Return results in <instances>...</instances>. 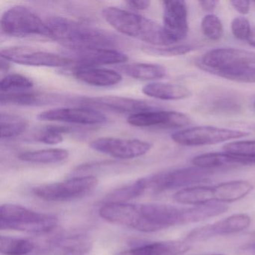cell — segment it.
I'll use <instances>...</instances> for the list:
<instances>
[{
    "mask_svg": "<svg viewBox=\"0 0 255 255\" xmlns=\"http://www.w3.org/2000/svg\"><path fill=\"white\" fill-rule=\"evenodd\" d=\"M100 216L110 223L144 233L155 232L170 227L196 223L194 206L178 207L164 204H104Z\"/></svg>",
    "mask_w": 255,
    "mask_h": 255,
    "instance_id": "obj_1",
    "label": "cell"
},
{
    "mask_svg": "<svg viewBox=\"0 0 255 255\" xmlns=\"http://www.w3.org/2000/svg\"><path fill=\"white\" fill-rule=\"evenodd\" d=\"M53 40L71 52L96 48L115 49L118 40L104 29L79 23L65 17H52L47 21Z\"/></svg>",
    "mask_w": 255,
    "mask_h": 255,
    "instance_id": "obj_2",
    "label": "cell"
},
{
    "mask_svg": "<svg viewBox=\"0 0 255 255\" xmlns=\"http://www.w3.org/2000/svg\"><path fill=\"white\" fill-rule=\"evenodd\" d=\"M102 15L113 29L123 35L141 40L151 46L173 45L162 26L141 14L116 7H107L103 10Z\"/></svg>",
    "mask_w": 255,
    "mask_h": 255,
    "instance_id": "obj_3",
    "label": "cell"
},
{
    "mask_svg": "<svg viewBox=\"0 0 255 255\" xmlns=\"http://www.w3.org/2000/svg\"><path fill=\"white\" fill-rule=\"evenodd\" d=\"M254 185L246 180H233L214 186H195L180 189L173 199L184 205H202L213 203L234 202L249 195Z\"/></svg>",
    "mask_w": 255,
    "mask_h": 255,
    "instance_id": "obj_4",
    "label": "cell"
},
{
    "mask_svg": "<svg viewBox=\"0 0 255 255\" xmlns=\"http://www.w3.org/2000/svg\"><path fill=\"white\" fill-rule=\"evenodd\" d=\"M59 219L54 215L38 213L23 206L5 204L0 208V228L31 234H47L54 230Z\"/></svg>",
    "mask_w": 255,
    "mask_h": 255,
    "instance_id": "obj_5",
    "label": "cell"
},
{
    "mask_svg": "<svg viewBox=\"0 0 255 255\" xmlns=\"http://www.w3.org/2000/svg\"><path fill=\"white\" fill-rule=\"evenodd\" d=\"M1 29L11 37H40L53 40V32L47 22L23 5L11 7L2 14Z\"/></svg>",
    "mask_w": 255,
    "mask_h": 255,
    "instance_id": "obj_6",
    "label": "cell"
},
{
    "mask_svg": "<svg viewBox=\"0 0 255 255\" xmlns=\"http://www.w3.org/2000/svg\"><path fill=\"white\" fill-rule=\"evenodd\" d=\"M213 171L199 167L177 168L144 177L147 192L161 193L177 189H186L205 182Z\"/></svg>",
    "mask_w": 255,
    "mask_h": 255,
    "instance_id": "obj_7",
    "label": "cell"
},
{
    "mask_svg": "<svg viewBox=\"0 0 255 255\" xmlns=\"http://www.w3.org/2000/svg\"><path fill=\"white\" fill-rule=\"evenodd\" d=\"M98 179L88 175L72 177L63 181L41 185L32 192L40 199L51 202H64L80 199L92 193L98 186Z\"/></svg>",
    "mask_w": 255,
    "mask_h": 255,
    "instance_id": "obj_8",
    "label": "cell"
},
{
    "mask_svg": "<svg viewBox=\"0 0 255 255\" xmlns=\"http://www.w3.org/2000/svg\"><path fill=\"white\" fill-rule=\"evenodd\" d=\"M207 72L240 71L255 68V53L235 48H219L207 52L201 59Z\"/></svg>",
    "mask_w": 255,
    "mask_h": 255,
    "instance_id": "obj_9",
    "label": "cell"
},
{
    "mask_svg": "<svg viewBox=\"0 0 255 255\" xmlns=\"http://www.w3.org/2000/svg\"><path fill=\"white\" fill-rule=\"evenodd\" d=\"M249 135V132L239 129L213 126H198L174 132L171 135V139L180 145L196 147L219 144L245 138Z\"/></svg>",
    "mask_w": 255,
    "mask_h": 255,
    "instance_id": "obj_10",
    "label": "cell"
},
{
    "mask_svg": "<svg viewBox=\"0 0 255 255\" xmlns=\"http://www.w3.org/2000/svg\"><path fill=\"white\" fill-rule=\"evenodd\" d=\"M0 56L8 62L26 66L60 68L73 64L72 59L68 56L20 46L5 47L0 52Z\"/></svg>",
    "mask_w": 255,
    "mask_h": 255,
    "instance_id": "obj_11",
    "label": "cell"
},
{
    "mask_svg": "<svg viewBox=\"0 0 255 255\" xmlns=\"http://www.w3.org/2000/svg\"><path fill=\"white\" fill-rule=\"evenodd\" d=\"M89 147L95 151L122 159H134L150 151L151 143L135 138L103 137L95 139Z\"/></svg>",
    "mask_w": 255,
    "mask_h": 255,
    "instance_id": "obj_12",
    "label": "cell"
},
{
    "mask_svg": "<svg viewBox=\"0 0 255 255\" xmlns=\"http://www.w3.org/2000/svg\"><path fill=\"white\" fill-rule=\"evenodd\" d=\"M252 223L249 215L239 213L217 221L211 225L195 228L183 240L189 243L206 241L216 236L229 235L247 229Z\"/></svg>",
    "mask_w": 255,
    "mask_h": 255,
    "instance_id": "obj_13",
    "label": "cell"
},
{
    "mask_svg": "<svg viewBox=\"0 0 255 255\" xmlns=\"http://www.w3.org/2000/svg\"><path fill=\"white\" fill-rule=\"evenodd\" d=\"M164 32L171 44L183 41L189 32L188 9L183 0L163 1Z\"/></svg>",
    "mask_w": 255,
    "mask_h": 255,
    "instance_id": "obj_14",
    "label": "cell"
},
{
    "mask_svg": "<svg viewBox=\"0 0 255 255\" xmlns=\"http://www.w3.org/2000/svg\"><path fill=\"white\" fill-rule=\"evenodd\" d=\"M82 107L93 110H107L119 113H128L129 116L156 110L154 106L147 101L120 96H101L83 98L79 101Z\"/></svg>",
    "mask_w": 255,
    "mask_h": 255,
    "instance_id": "obj_15",
    "label": "cell"
},
{
    "mask_svg": "<svg viewBox=\"0 0 255 255\" xmlns=\"http://www.w3.org/2000/svg\"><path fill=\"white\" fill-rule=\"evenodd\" d=\"M41 121L63 122L74 125L95 126L104 125L107 122V117L101 111L89 107H71L46 110L38 116Z\"/></svg>",
    "mask_w": 255,
    "mask_h": 255,
    "instance_id": "obj_16",
    "label": "cell"
},
{
    "mask_svg": "<svg viewBox=\"0 0 255 255\" xmlns=\"http://www.w3.org/2000/svg\"><path fill=\"white\" fill-rule=\"evenodd\" d=\"M92 249V240L86 234H66L50 239L35 255H87Z\"/></svg>",
    "mask_w": 255,
    "mask_h": 255,
    "instance_id": "obj_17",
    "label": "cell"
},
{
    "mask_svg": "<svg viewBox=\"0 0 255 255\" xmlns=\"http://www.w3.org/2000/svg\"><path fill=\"white\" fill-rule=\"evenodd\" d=\"M128 123L136 128H177L190 125L191 119L178 112L154 110L131 115Z\"/></svg>",
    "mask_w": 255,
    "mask_h": 255,
    "instance_id": "obj_18",
    "label": "cell"
},
{
    "mask_svg": "<svg viewBox=\"0 0 255 255\" xmlns=\"http://www.w3.org/2000/svg\"><path fill=\"white\" fill-rule=\"evenodd\" d=\"M201 107L211 115H236L243 108L241 99L232 91L213 88L201 97Z\"/></svg>",
    "mask_w": 255,
    "mask_h": 255,
    "instance_id": "obj_19",
    "label": "cell"
},
{
    "mask_svg": "<svg viewBox=\"0 0 255 255\" xmlns=\"http://www.w3.org/2000/svg\"><path fill=\"white\" fill-rule=\"evenodd\" d=\"M192 165L204 169L214 171L216 169H230L242 167L254 166L255 159L238 156L228 152L207 153L195 156L192 159Z\"/></svg>",
    "mask_w": 255,
    "mask_h": 255,
    "instance_id": "obj_20",
    "label": "cell"
},
{
    "mask_svg": "<svg viewBox=\"0 0 255 255\" xmlns=\"http://www.w3.org/2000/svg\"><path fill=\"white\" fill-rule=\"evenodd\" d=\"M73 62L77 66L98 67L102 65H119L128 62V56L116 49L96 48L71 52Z\"/></svg>",
    "mask_w": 255,
    "mask_h": 255,
    "instance_id": "obj_21",
    "label": "cell"
},
{
    "mask_svg": "<svg viewBox=\"0 0 255 255\" xmlns=\"http://www.w3.org/2000/svg\"><path fill=\"white\" fill-rule=\"evenodd\" d=\"M192 246L185 240H168L146 243L114 255H180L186 253Z\"/></svg>",
    "mask_w": 255,
    "mask_h": 255,
    "instance_id": "obj_22",
    "label": "cell"
},
{
    "mask_svg": "<svg viewBox=\"0 0 255 255\" xmlns=\"http://www.w3.org/2000/svg\"><path fill=\"white\" fill-rule=\"evenodd\" d=\"M73 76L86 84L97 87H109L120 83L122 77L117 71L93 66H76Z\"/></svg>",
    "mask_w": 255,
    "mask_h": 255,
    "instance_id": "obj_23",
    "label": "cell"
},
{
    "mask_svg": "<svg viewBox=\"0 0 255 255\" xmlns=\"http://www.w3.org/2000/svg\"><path fill=\"white\" fill-rule=\"evenodd\" d=\"M59 96L41 92H26L17 93H1V105L21 106V107H34V106L47 105L59 101Z\"/></svg>",
    "mask_w": 255,
    "mask_h": 255,
    "instance_id": "obj_24",
    "label": "cell"
},
{
    "mask_svg": "<svg viewBox=\"0 0 255 255\" xmlns=\"http://www.w3.org/2000/svg\"><path fill=\"white\" fill-rule=\"evenodd\" d=\"M142 92L150 98L162 101H180L192 96L186 86L166 83H151L142 88Z\"/></svg>",
    "mask_w": 255,
    "mask_h": 255,
    "instance_id": "obj_25",
    "label": "cell"
},
{
    "mask_svg": "<svg viewBox=\"0 0 255 255\" xmlns=\"http://www.w3.org/2000/svg\"><path fill=\"white\" fill-rule=\"evenodd\" d=\"M121 70L127 75L143 81L157 80L166 75V70L157 64L132 63L122 67Z\"/></svg>",
    "mask_w": 255,
    "mask_h": 255,
    "instance_id": "obj_26",
    "label": "cell"
},
{
    "mask_svg": "<svg viewBox=\"0 0 255 255\" xmlns=\"http://www.w3.org/2000/svg\"><path fill=\"white\" fill-rule=\"evenodd\" d=\"M145 192H147V187L144 177H141L132 183L112 191L106 196L104 202L105 204L127 203V201L144 195Z\"/></svg>",
    "mask_w": 255,
    "mask_h": 255,
    "instance_id": "obj_27",
    "label": "cell"
},
{
    "mask_svg": "<svg viewBox=\"0 0 255 255\" xmlns=\"http://www.w3.org/2000/svg\"><path fill=\"white\" fill-rule=\"evenodd\" d=\"M69 152L65 149L50 148L23 152L19 159L23 162L37 164L59 163L68 159Z\"/></svg>",
    "mask_w": 255,
    "mask_h": 255,
    "instance_id": "obj_28",
    "label": "cell"
},
{
    "mask_svg": "<svg viewBox=\"0 0 255 255\" xmlns=\"http://www.w3.org/2000/svg\"><path fill=\"white\" fill-rule=\"evenodd\" d=\"M35 244L26 239L1 236L0 252L5 255H27L35 251Z\"/></svg>",
    "mask_w": 255,
    "mask_h": 255,
    "instance_id": "obj_29",
    "label": "cell"
},
{
    "mask_svg": "<svg viewBox=\"0 0 255 255\" xmlns=\"http://www.w3.org/2000/svg\"><path fill=\"white\" fill-rule=\"evenodd\" d=\"M1 138H14L21 135L28 128V122L20 116L2 113L0 117Z\"/></svg>",
    "mask_w": 255,
    "mask_h": 255,
    "instance_id": "obj_30",
    "label": "cell"
},
{
    "mask_svg": "<svg viewBox=\"0 0 255 255\" xmlns=\"http://www.w3.org/2000/svg\"><path fill=\"white\" fill-rule=\"evenodd\" d=\"M32 80L18 74H11L0 81L1 93H17L30 91L33 88Z\"/></svg>",
    "mask_w": 255,
    "mask_h": 255,
    "instance_id": "obj_31",
    "label": "cell"
},
{
    "mask_svg": "<svg viewBox=\"0 0 255 255\" xmlns=\"http://www.w3.org/2000/svg\"><path fill=\"white\" fill-rule=\"evenodd\" d=\"M143 51L147 54L155 56H162V57H175V56H183L195 50L196 46L192 44H174V45L156 46L147 45L142 47Z\"/></svg>",
    "mask_w": 255,
    "mask_h": 255,
    "instance_id": "obj_32",
    "label": "cell"
},
{
    "mask_svg": "<svg viewBox=\"0 0 255 255\" xmlns=\"http://www.w3.org/2000/svg\"><path fill=\"white\" fill-rule=\"evenodd\" d=\"M70 132L69 128L59 125H49L42 128L35 136V140L47 144H57L63 141V135Z\"/></svg>",
    "mask_w": 255,
    "mask_h": 255,
    "instance_id": "obj_33",
    "label": "cell"
},
{
    "mask_svg": "<svg viewBox=\"0 0 255 255\" xmlns=\"http://www.w3.org/2000/svg\"><path fill=\"white\" fill-rule=\"evenodd\" d=\"M203 33L208 39L218 41L222 39L224 35L223 26L219 17L213 14L204 16L201 21Z\"/></svg>",
    "mask_w": 255,
    "mask_h": 255,
    "instance_id": "obj_34",
    "label": "cell"
},
{
    "mask_svg": "<svg viewBox=\"0 0 255 255\" xmlns=\"http://www.w3.org/2000/svg\"><path fill=\"white\" fill-rule=\"evenodd\" d=\"M223 149L228 153L255 159V140L233 141L225 144Z\"/></svg>",
    "mask_w": 255,
    "mask_h": 255,
    "instance_id": "obj_35",
    "label": "cell"
},
{
    "mask_svg": "<svg viewBox=\"0 0 255 255\" xmlns=\"http://www.w3.org/2000/svg\"><path fill=\"white\" fill-rule=\"evenodd\" d=\"M213 74L237 83H255V68L246 71H222Z\"/></svg>",
    "mask_w": 255,
    "mask_h": 255,
    "instance_id": "obj_36",
    "label": "cell"
},
{
    "mask_svg": "<svg viewBox=\"0 0 255 255\" xmlns=\"http://www.w3.org/2000/svg\"><path fill=\"white\" fill-rule=\"evenodd\" d=\"M251 29L249 20L245 17H236L231 23L233 35L240 41H247Z\"/></svg>",
    "mask_w": 255,
    "mask_h": 255,
    "instance_id": "obj_37",
    "label": "cell"
},
{
    "mask_svg": "<svg viewBox=\"0 0 255 255\" xmlns=\"http://www.w3.org/2000/svg\"><path fill=\"white\" fill-rule=\"evenodd\" d=\"M231 4L236 11L243 15L247 14L250 11V2L247 0H234L231 1Z\"/></svg>",
    "mask_w": 255,
    "mask_h": 255,
    "instance_id": "obj_38",
    "label": "cell"
},
{
    "mask_svg": "<svg viewBox=\"0 0 255 255\" xmlns=\"http://www.w3.org/2000/svg\"><path fill=\"white\" fill-rule=\"evenodd\" d=\"M125 3L131 9L136 10V11L147 9L150 5V1H147V0H130V1H127Z\"/></svg>",
    "mask_w": 255,
    "mask_h": 255,
    "instance_id": "obj_39",
    "label": "cell"
},
{
    "mask_svg": "<svg viewBox=\"0 0 255 255\" xmlns=\"http://www.w3.org/2000/svg\"><path fill=\"white\" fill-rule=\"evenodd\" d=\"M198 3L201 5V8L206 11H213L219 4V1L215 0H204V1H198Z\"/></svg>",
    "mask_w": 255,
    "mask_h": 255,
    "instance_id": "obj_40",
    "label": "cell"
},
{
    "mask_svg": "<svg viewBox=\"0 0 255 255\" xmlns=\"http://www.w3.org/2000/svg\"><path fill=\"white\" fill-rule=\"evenodd\" d=\"M248 43L250 44L252 47H255V26H253L251 29L250 33L247 39Z\"/></svg>",
    "mask_w": 255,
    "mask_h": 255,
    "instance_id": "obj_41",
    "label": "cell"
},
{
    "mask_svg": "<svg viewBox=\"0 0 255 255\" xmlns=\"http://www.w3.org/2000/svg\"><path fill=\"white\" fill-rule=\"evenodd\" d=\"M225 255L222 254H207V255Z\"/></svg>",
    "mask_w": 255,
    "mask_h": 255,
    "instance_id": "obj_42",
    "label": "cell"
},
{
    "mask_svg": "<svg viewBox=\"0 0 255 255\" xmlns=\"http://www.w3.org/2000/svg\"><path fill=\"white\" fill-rule=\"evenodd\" d=\"M254 107H255V104H254Z\"/></svg>",
    "mask_w": 255,
    "mask_h": 255,
    "instance_id": "obj_43",
    "label": "cell"
},
{
    "mask_svg": "<svg viewBox=\"0 0 255 255\" xmlns=\"http://www.w3.org/2000/svg\"><path fill=\"white\" fill-rule=\"evenodd\" d=\"M254 249H255V248H254Z\"/></svg>",
    "mask_w": 255,
    "mask_h": 255,
    "instance_id": "obj_44",
    "label": "cell"
}]
</instances>
